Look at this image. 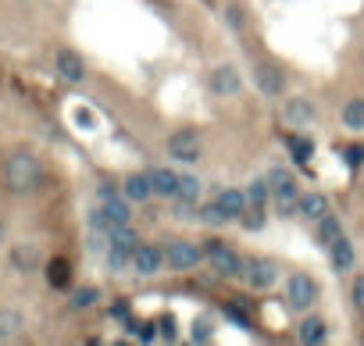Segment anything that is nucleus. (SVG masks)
<instances>
[{"label": "nucleus", "mask_w": 364, "mask_h": 346, "mask_svg": "<svg viewBox=\"0 0 364 346\" xmlns=\"http://www.w3.org/2000/svg\"><path fill=\"white\" fill-rule=\"evenodd\" d=\"M4 186L11 193H33L43 186V165L36 153L29 150H15L4 161Z\"/></svg>", "instance_id": "1"}, {"label": "nucleus", "mask_w": 364, "mask_h": 346, "mask_svg": "<svg viewBox=\"0 0 364 346\" xmlns=\"http://www.w3.org/2000/svg\"><path fill=\"white\" fill-rule=\"evenodd\" d=\"M204 257L222 278H239V271H243V257L225 239H204Z\"/></svg>", "instance_id": "2"}, {"label": "nucleus", "mask_w": 364, "mask_h": 346, "mask_svg": "<svg viewBox=\"0 0 364 346\" xmlns=\"http://www.w3.org/2000/svg\"><path fill=\"white\" fill-rule=\"evenodd\" d=\"M200 261H207L204 257V246L193 243V239H172L168 250H165V264L172 271H197Z\"/></svg>", "instance_id": "3"}, {"label": "nucleus", "mask_w": 364, "mask_h": 346, "mask_svg": "<svg viewBox=\"0 0 364 346\" xmlns=\"http://www.w3.org/2000/svg\"><path fill=\"white\" fill-rule=\"evenodd\" d=\"M239 278H247L250 289H271L279 282V264L268 261V257H243Z\"/></svg>", "instance_id": "4"}, {"label": "nucleus", "mask_w": 364, "mask_h": 346, "mask_svg": "<svg viewBox=\"0 0 364 346\" xmlns=\"http://www.w3.org/2000/svg\"><path fill=\"white\" fill-rule=\"evenodd\" d=\"M165 146H168V157H175V161H182V165L200 161V153H204L200 136H197L193 129H179V133H172Z\"/></svg>", "instance_id": "5"}, {"label": "nucleus", "mask_w": 364, "mask_h": 346, "mask_svg": "<svg viewBox=\"0 0 364 346\" xmlns=\"http://www.w3.org/2000/svg\"><path fill=\"white\" fill-rule=\"evenodd\" d=\"M286 296H289V307L296 310H308L318 296V286H314V278L311 275H289L286 282Z\"/></svg>", "instance_id": "6"}, {"label": "nucleus", "mask_w": 364, "mask_h": 346, "mask_svg": "<svg viewBox=\"0 0 364 346\" xmlns=\"http://www.w3.org/2000/svg\"><path fill=\"white\" fill-rule=\"evenodd\" d=\"M132 268H136L139 275H158V271L165 268V250L154 246V243H139V246L132 250Z\"/></svg>", "instance_id": "7"}, {"label": "nucleus", "mask_w": 364, "mask_h": 346, "mask_svg": "<svg viewBox=\"0 0 364 346\" xmlns=\"http://www.w3.org/2000/svg\"><path fill=\"white\" fill-rule=\"evenodd\" d=\"M54 72L65 82H82L86 79V61L75 50H57L54 54Z\"/></svg>", "instance_id": "8"}, {"label": "nucleus", "mask_w": 364, "mask_h": 346, "mask_svg": "<svg viewBox=\"0 0 364 346\" xmlns=\"http://www.w3.org/2000/svg\"><path fill=\"white\" fill-rule=\"evenodd\" d=\"M254 82L261 86L264 97H282V89H286V75H282V68L268 65V61L254 68Z\"/></svg>", "instance_id": "9"}, {"label": "nucleus", "mask_w": 364, "mask_h": 346, "mask_svg": "<svg viewBox=\"0 0 364 346\" xmlns=\"http://www.w3.org/2000/svg\"><path fill=\"white\" fill-rule=\"evenodd\" d=\"M40 261H43V254H40L36 243H15V246H11V268H15V271L29 275V271L40 268Z\"/></svg>", "instance_id": "10"}, {"label": "nucleus", "mask_w": 364, "mask_h": 346, "mask_svg": "<svg viewBox=\"0 0 364 346\" xmlns=\"http://www.w3.org/2000/svg\"><path fill=\"white\" fill-rule=\"evenodd\" d=\"M211 89L218 93V97H236V93L243 89V79L232 65H218L215 72H211Z\"/></svg>", "instance_id": "11"}, {"label": "nucleus", "mask_w": 364, "mask_h": 346, "mask_svg": "<svg viewBox=\"0 0 364 346\" xmlns=\"http://www.w3.org/2000/svg\"><path fill=\"white\" fill-rule=\"evenodd\" d=\"M121 197H129L132 204H146L150 197H154V182H150V172H136L126 179V186H121Z\"/></svg>", "instance_id": "12"}, {"label": "nucleus", "mask_w": 364, "mask_h": 346, "mask_svg": "<svg viewBox=\"0 0 364 346\" xmlns=\"http://www.w3.org/2000/svg\"><path fill=\"white\" fill-rule=\"evenodd\" d=\"M268 186H271V197H279V200H296V197H300L296 179H293V172H286V168H271Z\"/></svg>", "instance_id": "13"}, {"label": "nucleus", "mask_w": 364, "mask_h": 346, "mask_svg": "<svg viewBox=\"0 0 364 346\" xmlns=\"http://www.w3.org/2000/svg\"><path fill=\"white\" fill-rule=\"evenodd\" d=\"M282 118L293 125V129H303V125H311V121H314V107H311V100L293 97V100H286V107H282Z\"/></svg>", "instance_id": "14"}, {"label": "nucleus", "mask_w": 364, "mask_h": 346, "mask_svg": "<svg viewBox=\"0 0 364 346\" xmlns=\"http://www.w3.org/2000/svg\"><path fill=\"white\" fill-rule=\"evenodd\" d=\"M314 236H318V246H332V243H336L340 236H343V222H340V214H321L318 218V222H314Z\"/></svg>", "instance_id": "15"}, {"label": "nucleus", "mask_w": 364, "mask_h": 346, "mask_svg": "<svg viewBox=\"0 0 364 346\" xmlns=\"http://www.w3.org/2000/svg\"><path fill=\"white\" fill-rule=\"evenodd\" d=\"M150 182H154V197L175 200V193H179V172H172V168H150Z\"/></svg>", "instance_id": "16"}, {"label": "nucleus", "mask_w": 364, "mask_h": 346, "mask_svg": "<svg viewBox=\"0 0 364 346\" xmlns=\"http://www.w3.org/2000/svg\"><path fill=\"white\" fill-rule=\"evenodd\" d=\"M218 207L229 214V218H243V211H247L250 204H247V193L243 190H232V186H225V190H218Z\"/></svg>", "instance_id": "17"}, {"label": "nucleus", "mask_w": 364, "mask_h": 346, "mask_svg": "<svg viewBox=\"0 0 364 346\" xmlns=\"http://www.w3.org/2000/svg\"><path fill=\"white\" fill-rule=\"evenodd\" d=\"M354 243L347 239V236H340L336 243H332L328 246V261H332V268H336V271H350L354 268Z\"/></svg>", "instance_id": "18"}, {"label": "nucleus", "mask_w": 364, "mask_h": 346, "mask_svg": "<svg viewBox=\"0 0 364 346\" xmlns=\"http://www.w3.org/2000/svg\"><path fill=\"white\" fill-rule=\"evenodd\" d=\"M107 246H118V250H132L139 246V236H136V229L129 225V222H118V225H111L107 229Z\"/></svg>", "instance_id": "19"}, {"label": "nucleus", "mask_w": 364, "mask_h": 346, "mask_svg": "<svg viewBox=\"0 0 364 346\" xmlns=\"http://www.w3.org/2000/svg\"><path fill=\"white\" fill-rule=\"evenodd\" d=\"M321 214H328V197L325 193H300V218H308V222H318Z\"/></svg>", "instance_id": "20"}, {"label": "nucleus", "mask_w": 364, "mask_h": 346, "mask_svg": "<svg viewBox=\"0 0 364 346\" xmlns=\"http://www.w3.org/2000/svg\"><path fill=\"white\" fill-rule=\"evenodd\" d=\"M286 146H289V157H293L296 165H311V157H314V140H311V136L289 133V136H286Z\"/></svg>", "instance_id": "21"}, {"label": "nucleus", "mask_w": 364, "mask_h": 346, "mask_svg": "<svg viewBox=\"0 0 364 346\" xmlns=\"http://www.w3.org/2000/svg\"><path fill=\"white\" fill-rule=\"evenodd\" d=\"M129 204H132L129 197L121 200L118 193H111V197H104V200H100V207H104V214H107V222H111V225H118V222H132Z\"/></svg>", "instance_id": "22"}, {"label": "nucleus", "mask_w": 364, "mask_h": 346, "mask_svg": "<svg viewBox=\"0 0 364 346\" xmlns=\"http://www.w3.org/2000/svg\"><path fill=\"white\" fill-rule=\"evenodd\" d=\"M296 339H300V343H308V346H318V343L328 339V325H325L321 318H303L300 329H296Z\"/></svg>", "instance_id": "23"}, {"label": "nucleus", "mask_w": 364, "mask_h": 346, "mask_svg": "<svg viewBox=\"0 0 364 346\" xmlns=\"http://www.w3.org/2000/svg\"><path fill=\"white\" fill-rule=\"evenodd\" d=\"M197 200H200V179H197V175H179L175 204H182V207H197Z\"/></svg>", "instance_id": "24"}, {"label": "nucleus", "mask_w": 364, "mask_h": 346, "mask_svg": "<svg viewBox=\"0 0 364 346\" xmlns=\"http://www.w3.org/2000/svg\"><path fill=\"white\" fill-rule=\"evenodd\" d=\"M343 125L350 133H364V97H350L343 104Z\"/></svg>", "instance_id": "25"}, {"label": "nucleus", "mask_w": 364, "mask_h": 346, "mask_svg": "<svg viewBox=\"0 0 364 346\" xmlns=\"http://www.w3.org/2000/svg\"><path fill=\"white\" fill-rule=\"evenodd\" d=\"M47 282L54 289H65L68 282H72V264L65 261V257H54L50 264H47Z\"/></svg>", "instance_id": "26"}, {"label": "nucleus", "mask_w": 364, "mask_h": 346, "mask_svg": "<svg viewBox=\"0 0 364 346\" xmlns=\"http://www.w3.org/2000/svg\"><path fill=\"white\" fill-rule=\"evenodd\" d=\"M22 329H25V322H22L18 310H0V343L22 336Z\"/></svg>", "instance_id": "27"}, {"label": "nucleus", "mask_w": 364, "mask_h": 346, "mask_svg": "<svg viewBox=\"0 0 364 346\" xmlns=\"http://www.w3.org/2000/svg\"><path fill=\"white\" fill-rule=\"evenodd\" d=\"M197 218H200V222H204V225H211V229H222V225L229 222V214H225V211L218 207V200H215V204H204Z\"/></svg>", "instance_id": "28"}, {"label": "nucleus", "mask_w": 364, "mask_h": 346, "mask_svg": "<svg viewBox=\"0 0 364 346\" xmlns=\"http://www.w3.org/2000/svg\"><path fill=\"white\" fill-rule=\"evenodd\" d=\"M247 204H257V207H264L268 204V197H271V186L264 182V179H254V182H247Z\"/></svg>", "instance_id": "29"}, {"label": "nucleus", "mask_w": 364, "mask_h": 346, "mask_svg": "<svg viewBox=\"0 0 364 346\" xmlns=\"http://www.w3.org/2000/svg\"><path fill=\"white\" fill-rule=\"evenodd\" d=\"M104 261H107V271H126L132 264V254H129V250H118V246H107Z\"/></svg>", "instance_id": "30"}, {"label": "nucleus", "mask_w": 364, "mask_h": 346, "mask_svg": "<svg viewBox=\"0 0 364 346\" xmlns=\"http://www.w3.org/2000/svg\"><path fill=\"white\" fill-rule=\"evenodd\" d=\"M239 222H243V229H247V232H257V229H264V207L250 204L247 211H243V218H239Z\"/></svg>", "instance_id": "31"}, {"label": "nucleus", "mask_w": 364, "mask_h": 346, "mask_svg": "<svg viewBox=\"0 0 364 346\" xmlns=\"http://www.w3.org/2000/svg\"><path fill=\"white\" fill-rule=\"evenodd\" d=\"M97 300H100V293H97L93 286H82V289H75V293H72V307H75V310H86V307H93Z\"/></svg>", "instance_id": "32"}, {"label": "nucleus", "mask_w": 364, "mask_h": 346, "mask_svg": "<svg viewBox=\"0 0 364 346\" xmlns=\"http://www.w3.org/2000/svg\"><path fill=\"white\" fill-rule=\"evenodd\" d=\"M175 318H172V314H161V318H158V339H168V343H175Z\"/></svg>", "instance_id": "33"}, {"label": "nucleus", "mask_w": 364, "mask_h": 346, "mask_svg": "<svg viewBox=\"0 0 364 346\" xmlns=\"http://www.w3.org/2000/svg\"><path fill=\"white\" fill-rule=\"evenodd\" d=\"M225 318H232L239 329H250V318H247V310H243L239 303H225Z\"/></svg>", "instance_id": "34"}, {"label": "nucleus", "mask_w": 364, "mask_h": 346, "mask_svg": "<svg viewBox=\"0 0 364 346\" xmlns=\"http://www.w3.org/2000/svg\"><path fill=\"white\" fill-rule=\"evenodd\" d=\"M132 332L139 336V343H154V339H158V322H143V325H132Z\"/></svg>", "instance_id": "35"}, {"label": "nucleus", "mask_w": 364, "mask_h": 346, "mask_svg": "<svg viewBox=\"0 0 364 346\" xmlns=\"http://www.w3.org/2000/svg\"><path fill=\"white\" fill-rule=\"evenodd\" d=\"M190 336H193V343H207V339H211V322H204V318L193 322V332H190Z\"/></svg>", "instance_id": "36"}, {"label": "nucleus", "mask_w": 364, "mask_h": 346, "mask_svg": "<svg viewBox=\"0 0 364 346\" xmlns=\"http://www.w3.org/2000/svg\"><path fill=\"white\" fill-rule=\"evenodd\" d=\"M347 165L350 168H361L364 165V146H347Z\"/></svg>", "instance_id": "37"}, {"label": "nucleus", "mask_w": 364, "mask_h": 346, "mask_svg": "<svg viewBox=\"0 0 364 346\" xmlns=\"http://www.w3.org/2000/svg\"><path fill=\"white\" fill-rule=\"evenodd\" d=\"M350 293H354V303H357V307H364V275H357V278H354V289H350Z\"/></svg>", "instance_id": "38"}, {"label": "nucleus", "mask_w": 364, "mask_h": 346, "mask_svg": "<svg viewBox=\"0 0 364 346\" xmlns=\"http://www.w3.org/2000/svg\"><path fill=\"white\" fill-rule=\"evenodd\" d=\"M111 314H114V318H129V303H126V300H118V303L111 307Z\"/></svg>", "instance_id": "39"}, {"label": "nucleus", "mask_w": 364, "mask_h": 346, "mask_svg": "<svg viewBox=\"0 0 364 346\" xmlns=\"http://www.w3.org/2000/svg\"><path fill=\"white\" fill-rule=\"evenodd\" d=\"M225 15H229V25H232V29H239V25H243V18H239V8H229Z\"/></svg>", "instance_id": "40"}, {"label": "nucleus", "mask_w": 364, "mask_h": 346, "mask_svg": "<svg viewBox=\"0 0 364 346\" xmlns=\"http://www.w3.org/2000/svg\"><path fill=\"white\" fill-rule=\"evenodd\" d=\"M361 61H364V54H361Z\"/></svg>", "instance_id": "41"}, {"label": "nucleus", "mask_w": 364, "mask_h": 346, "mask_svg": "<svg viewBox=\"0 0 364 346\" xmlns=\"http://www.w3.org/2000/svg\"><path fill=\"white\" fill-rule=\"evenodd\" d=\"M361 310H364V307H361Z\"/></svg>", "instance_id": "42"}]
</instances>
